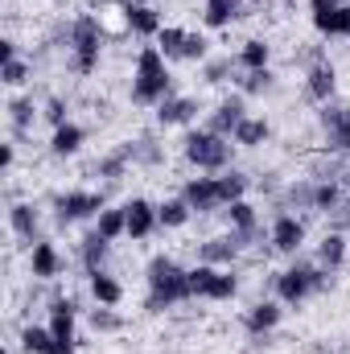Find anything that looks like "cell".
<instances>
[{"label":"cell","instance_id":"d6a6232c","mask_svg":"<svg viewBox=\"0 0 350 354\" xmlns=\"http://www.w3.org/2000/svg\"><path fill=\"white\" fill-rule=\"evenodd\" d=\"M313 29H317L322 37H350V4H338L330 17L313 21Z\"/></svg>","mask_w":350,"mask_h":354},{"label":"cell","instance_id":"74e56055","mask_svg":"<svg viewBox=\"0 0 350 354\" xmlns=\"http://www.w3.org/2000/svg\"><path fill=\"white\" fill-rule=\"evenodd\" d=\"M91 330L116 334V330H124V317L116 313V305H95V309H91Z\"/></svg>","mask_w":350,"mask_h":354},{"label":"cell","instance_id":"e0dca14e","mask_svg":"<svg viewBox=\"0 0 350 354\" xmlns=\"http://www.w3.org/2000/svg\"><path fill=\"white\" fill-rule=\"evenodd\" d=\"M29 276L33 280H58L62 276V252L50 239H37L29 252Z\"/></svg>","mask_w":350,"mask_h":354},{"label":"cell","instance_id":"4dcf8cb0","mask_svg":"<svg viewBox=\"0 0 350 354\" xmlns=\"http://www.w3.org/2000/svg\"><path fill=\"white\" fill-rule=\"evenodd\" d=\"M190 214H194V210H190V202H185V198H165V202L157 206V223H161L165 231L185 227V223H190Z\"/></svg>","mask_w":350,"mask_h":354},{"label":"cell","instance_id":"ee69618b","mask_svg":"<svg viewBox=\"0 0 350 354\" xmlns=\"http://www.w3.org/2000/svg\"><path fill=\"white\" fill-rule=\"evenodd\" d=\"M330 231H342V235L350 231V198L334 210V214H330Z\"/></svg>","mask_w":350,"mask_h":354},{"label":"cell","instance_id":"f6af8a7d","mask_svg":"<svg viewBox=\"0 0 350 354\" xmlns=\"http://www.w3.org/2000/svg\"><path fill=\"white\" fill-rule=\"evenodd\" d=\"M338 8V0H309V12H313V21H322V17H330Z\"/></svg>","mask_w":350,"mask_h":354},{"label":"cell","instance_id":"cb8c5ba5","mask_svg":"<svg viewBox=\"0 0 350 354\" xmlns=\"http://www.w3.org/2000/svg\"><path fill=\"white\" fill-rule=\"evenodd\" d=\"M136 161V153H132V145H120L116 153H107V157H99L95 161V174L107 177V181H120V177L128 174V165Z\"/></svg>","mask_w":350,"mask_h":354},{"label":"cell","instance_id":"6da1fadb","mask_svg":"<svg viewBox=\"0 0 350 354\" xmlns=\"http://www.w3.org/2000/svg\"><path fill=\"white\" fill-rule=\"evenodd\" d=\"M145 280H149V297H145L149 313H165V309H174V305L194 297L190 292V268H181L174 256H153Z\"/></svg>","mask_w":350,"mask_h":354},{"label":"cell","instance_id":"60d3db41","mask_svg":"<svg viewBox=\"0 0 350 354\" xmlns=\"http://www.w3.org/2000/svg\"><path fill=\"white\" fill-rule=\"evenodd\" d=\"M42 115H46L54 128H62V124H71V103H66L62 95H50V99H46V107H42Z\"/></svg>","mask_w":350,"mask_h":354},{"label":"cell","instance_id":"bcb514c9","mask_svg":"<svg viewBox=\"0 0 350 354\" xmlns=\"http://www.w3.org/2000/svg\"><path fill=\"white\" fill-rule=\"evenodd\" d=\"M17 161V145H0V174H8Z\"/></svg>","mask_w":350,"mask_h":354},{"label":"cell","instance_id":"7bdbcfd3","mask_svg":"<svg viewBox=\"0 0 350 354\" xmlns=\"http://www.w3.org/2000/svg\"><path fill=\"white\" fill-rule=\"evenodd\" d=\"M210 58V41L202 33H185V58L181 62H206Z\"/></svg>","mask_w":350,"mask_h":354},{"label":"cell","instance_id":"44dd1931","mask_svg":"<svg viewBox=\"0 0 350 354\" xmlns=\"http://www.w3.org/2000/svg\"><path fill=\"white\" fill-rule=\"evenodd\" d=\"M107 252H111V239H103L99 231H91V235H83V243H79V264L91 272H103V264H107Z\"/></svg>","mask_w":350,"mask_h":354},{"label":"cell","instance_id":"b9f144b4","mask_svg":"<svg viewBox=\"0 0 350 354\" xmlns=\"http://www.w3.org/2000/svg\"><path fill=\"white\" fill-rule=\"evenodd\" d=\"M132 153H136L140 165H161V161H165V153H161V145H157L153 136H140V140L132 145Z\"/></svg>","mask_w":350,"mask_h":354},{"label":"cell","instance_id":"7402d4cb","mask_svg":"<svg viewBox=\"0 0 350 354\" xmlns=\"http://www.w3.org/2000/svg\"><path fill=\"white\" fill-rule=\"evenodd\" d=\"M317 264L326 268V272H338V268L347 264V235H342V231H326V235H322V243H317Z\"/></svg>","mask_w":350,"mask_h":354},{"label":"cell","instance_id":"f907efd6","mask_svg":"<svg viewBox=\"0 0 350 354\" xmlns=\"http://www.w3.org/2000/svg\"><path fill=\"white\" fill-rule=\"evenodd\" d=\"M284 4H293V0H284Z\"/></svg>","mask_w":350,"mask_h":354},{"label":"cell","instance_id":"d6986e66","mask_svg":"<svg viewBox=\"0 0 350 354\" xmlns=\"http://www.w3.org/2000/svg\"><path fill=\"white\" fill-rule=\"evenodd\" d=\"M239 17H248V4L243 0H202V25L206 29H227Z\"/></svg>","mask_w":350,"mask_h":354},{"label":"cell","instance_id":"1f68e13d","mask_svg":"<svg viewBox=\"0 0 350 354\" xmlns=\"http://www.w3.org/2000/svg\"><path fill=\"white\" fill-rule=\"evenodd\" d=\"M284 210H313V181H288L280 194Z\"/></svg>","mask_w":350,"mask_h":354},{"label":"cell","instance_id":"484cf974","mask_svg":"<svg viewBox=\"0 0 350 354\" xmlns=\"http://www.w3.org/2000/svg\"><path fill=\"white\" fill-rule=\"evenodd\" d=\"M33 120H37V103H33V99H8V124H12V136H17V140L29 136Z\"/></svg>","mask_w":350,"mask_h":354},{"label":"cell","instance_id":"5bb4252c","mask_svg":"<svg viewBox=\"0 0 350 354\" xmlns=\"http://www.w3.org/2000/svg\"><path fill=\"white\" fill-rule=\"evenodd\" d=\"M198 111H202V103H198L194 95H169V99H161V103H157V124H161V128L194 124V120H198Z\"/></svg>","mask_w":350,"mask_h":354},{"label":"cell","instance_id":"7c38bea8","mask_svg":"<svg viewBox=\"0 0 350 354\" xmlns=\"http://www.w3.org/2000/svg\"><path fill=\"white\" fill-rule=\"evenodd\" d=\"M181 198L190 202V210H198V214H210V210H219L223 206V194H219V177H190L185 185H181Z\"/></svg>","mask_w":350,"mask_h":354},{"label":"cell","instance_id":"ba28073f","mask_svg":"<svg viewBox=\"0 0 350 354\" xmlns=\"http://www.w3.org/2000/svg\"><path fill=\"white\" fill-rule=\"evenodd\" d=\"M99 210H103V194L99 189H66V194L54 198V214H58L62 227L66 223H83V218L99 214Z\"/></svg>","mask_w":350,"mask_h":354},{"label":"cell","instance_id":"277c9868","mask_svg":"<svg viewBox=\"0 0 350 354\" xmlns=\"http://www.w3.org/2000/svg\"><path fill=\"white\" fill-rule=\"evenodd\" d=\"M66 46H71V71L75 75H95L99 54H103V17L79 12L66 25Z\"/></svg>","mask_w":350,"mask_h":354},{"label":"cell","instance_id":"9a60e30c","mask_svg":"<svg viewBox=\"0 0 350 354\" xmlns=\"http://www.w3.org/2000/svg\"><path fill=\"white\" fill-rule=\"evenodd\" d=\"M124 214H128V239H149L161 223H157V206L149 198H132L124 202Z\"/></svg>","mask_w":350,"mask_h":354},{"label":"cell","instance_id":"ab89813d","mask_svg":"<svg viewBox=\"0 0 350 354\" xmlns=\"http://www.w3.org/2000/svg\"><path fill=\"white\" fill-rule=\"evenodd\" d=\"M29 62H21V58H12V62H4L0 66V79H4V87H25L29 83Z\"/></svg>","mask_w":350,"mask_h":354},{"label":"cell","instance_id":"7a4b0ae2","mask_svg":"<svg viewBox=\"0 0 350 354\" xmlns=\"http://www.w3.org/2000/svg\"><path fill=\"white\" fill-rule=\"evenodd\" d=\"M174 95V75L165 66V54L157 46H145L136 54V71H132V103L140 107H157L161 99Z\"/></svg>","mask_w":350,"mask_h":354},{"label":"cell","instance_id":"f35d334b","mask_svg":"<svg viewBox=\"0 0 350 354\" xmlns=\"http://www.w3.org/2000/svg\"><path fill=\"white\" fill-rule=\"evenodd\" d=\"M272 87H276L272 71H243V79H239V95H268Z\"/></svg>","mask_w":350,"mask_h":354},{"label":"cell","instance_id":"8fae6325","mask_svg":"<svg viewBox=\"0 0 350 354\" xmlns=\"http://www.w3.org/2000/svg\"><path fill=\"white\" fill-rule=\"evenodd\" d=\"M248 120V95H227L210 115H206V128L219 132V136H235V128Z\"/></svg>","mask_w":350,"mask_h":354},{"label":"cell","instance_id":"4316f807","mask_svg":"<svg viewBox=\"0 0 350 354\" xmlns=\"http://www.w3.org/2000/svg\"><path fill=\"white\" fill-rule=\"evenodd\" d=\"M91 297H95V305H120L124 301V284L111 272H91Z\"/></svg>","mask_w":350,"mask_h":354},{"label":"cell","instance_id":"603a6c76","mask_svg":"<svg viewBox=\"0 0 350 354\" xmlns=\"http://www.w3.org/2000/svg\"><path fill=\"white\" fill-rule=\"evenodd\" d=\"M83 140H87V132L71 120V124L54 128V136H50V153H54V157H75V153L83 149Z\"/></svg>","mask_w":350,"mask_h":354},{"label":"cell","instance_id":"30bf717a","mask_svg":"<svg viewBox=\"0 0 350 354\" xmlns=\"http://www.w3.org/2000/svg\"><path fill=\"white\" fill-rule=\"evenodd\" d=\"M120 12H124V29H132L136 37H157L165 25H161V12L145 0H116Z\"/></svg>","mask_w":350,"mask_h":354},{"label":"cell","instance_id":"4fadbf2b","mask_svg":"<svg viewBox=\"0 0 350 354\" xmlns=\"http://www.w3.org/2000/svg\"><path fill=\"white\" fill-rule=\"evenodd\" d=\"M239 239H235V231H227V235H214V239H202L198 243V264H214V268H231L239 260Z\"/></svg>","mask_w":350,"mask_h":354},{"label":"cell","instance_id":"ac0fdd59","mask_svg":"<svg viewBox=\"0 0 350 354\" xmlns=\"http://www.w3.org/2000/svg\"><path fill=\"white\" fill-rule=\"evenodd\" d=\"M280 313H284V309H280V301H256V305L243 313V330L260 342V338H268V334L280 326Z\"/></svg>","mask_w":350,"mask_h":354},{"label":"cell","instance_id":"9c48e42d","mask_svg":"<svg viewBox=\"0 0 350 354\" xmlns=\"http://www.w3.org/2000/svg\"><path fill=\"white\" fill-rule=\"evenodd\" d=\"M268 243H272V252H284V256H297L301 252V243H305V218H297V214H276L272 218V231H268Z\"/></svg>","mask_w":350,"mask_h":354},{"label":"cell","instance_id":"8d00e7d4","mask_svg":"<svg viewBox=\"0 0 350 354\" xmlns=\"http://www.w3.org/2000/svg\"><path fill=\"white\" fill-rule=\"evenodd\" d=\"M235 66H239V58H206V62H202V79L219 87V83H227V79L235 75Z\"/></svg>","mask_w":350,"mask_h":354},{"label":"cell","instance_id":"d4e9b609","mask_svg":"<svg viewBox=\"0 0 350 354\" xmlns=\"http://www.w3.org/2000/svg\"><path fill=\"white\" fill-rule=\"evenodd\" d=\"M268 136H272V124L264 120V115H248L239 128H235V145H243V149H260V145H268Z\"/></svg>","mask_w":350,"mask_h":354},{"label":"cell","instance_id":"836d02e7","mask_svg":"<svg viewBox=\"0 0 350 354\" xmlns=\"http://www.w3.org/2000/svg\"><path fill=\"white\" fill-rule=\"evenodd\" d=\"M185 33H190V29H177V25H165V29L157 33V50L165 54V62L185 58Z\"/></svg>","mask_w":350,"mask_h":354},{"label":"cell","instance_id":"c3c4849f","mask_svg":"<svg viewBox=\"0 0 350 354\" xmlns=\"http://www.w3.org/2000/svg\"><path fill=\"white\" fill-rule=\"evenodd\" d=\"M46 354H75V342H54Z\"/></svg>","mask_w":350,"mask_h":354},{"label":"cell","instance_id":"f546056e","mask_svg":"<svg viewBox=\"0 0 350 354\" xmlns=\"http://www.w3.org/2000/svg\"><path fill=\"white\" fill-rule=\"evenodd\" d=\"M342 202H347L342 181H317V185H313V210H317V214H334Z\"/></svg>","mask_w":350,"mask_h":354},{"label":"cell","instance_id":"83f0119b","mask_svg":"<svg viewBox=\"0 0 350 354\" xmlns=\"http://www.w3.org/2000/svg\"><path fill=\"white\" fill-rule=\"evenodd\" d=\"M239 71H268V62H272V46L264 41V37H252V41H243L239 46Z\"/></svg>","mask_w":350,"mask_h":354},{"label":"cell","instance_id":"e575fe53","mask_svg":"<svg viewBox=\"0 0 350 354\" xmlns=\"http://www.w3.org/2000/svg\"><path fill=\"white\" fill-rule=\"evenodd\" d=\"M219 177V194H223V206H231V202H239L243 194H248V177L239 174V169H223Z\"/></svg>","mask_w":350,"mask_h":354},{"label":"cell","instance_id":"d590c367","mask_svg":"<svg viewBox=\"0 0 350 354\" xmlns=\"http://www.w3.org/2000/svg\"><path fill=\"white\" fill-rule=\"evenodd\" d=\"M50 346H54L50 326H25V330H21V351L25 354H46Z\"/></svg>","mask_w":350,"mask_h":354},{"label":"cell","instance_id":"52a82bcc","mask_svg":"<svg viewBox=\"0 0 350 354\" xmlns=\"http://www.w3.org/2000/svg\"><path fill=\"white\" fill-rule=\"evenodd\" d=\"M317 124H322V132H326V153L350 157V107L347 103H334V99L322 103Z\"/></svg>","mask_w":350,"mask_h":354},{"label":"cell","instance_id":"f1b7e54d","mask_svg":"<svg viewBox=\"0 0 350 354\" xmlns=\"http://www.w3.org/2000/svg\"><path fill=\"white\" fill-rule=\"evenodd\" d=\"M95 231H99L103 239L128 235V214H124V206H103V210L95 214Z\"/></svg>","mask_w":350,"mask_h":354},{"label":"cell","instance_id":"8992f818","mask_svg":"<svg viewBox=\"0 0 350 354\" xmlns=\"http://www.w3.org/2000/svg\"><path fill=\"white\" fill-rule=\"evenodd\" d=\"M190 292L202 301H231L239 292V276L231 268H214V264H194L190 268Z\"/></svg>","mask_w":350,"mask_h":354},{"label":"cell","instance_id":"5b68a950","mask_svg":"<svg viewBox=\"0 0 350 354\" xmlns=\"http://www.w3.org/2000/svg\"><path fill=\"white\" fill-rule=\"evenodd\" d=\"M272 288H276L280 305H301L309 292L330 288V272L322 264H309V260H293L284 272H272Z\"/></svg>","mask_w":350,"mask_h":354},{"label":"cell","instance_id":"ffe728a7","mask_svg":"<svg viewBox=\"0 0 350 354\" xmlns=\"http://www.w3.org/2000/svg\"><path fill=\"white\" fill-rule=\"evenodd\" d=\"M8 227H12V235L37 243V227H42L37 206H33V202H12V206H8Z\"/></svg>","mask_w":350,"mask_h":354},{"label":"cell","instance_id":"7dc6e473","mask_svg":"<svg viewBox=\"0 0 350 354\" xmlns=\"http://www.w3.org/2000/svg\"><path fill=\"white\" fill-rule=\"evenodd\" d=\"M12 58H17V41H12V37H4V41H0V66H4V62H12Z\"/></svg>","mask_w":350,"mask_h":354},{"label":"cell","instance_id":"2e32d148","mask_svg":"<svg viewBox=\"0 0 350 354\" xmlns=\"http://www.w3.org/2000/svg\"><path fill=\"white\" fill-rule=\"evenodd\" d=\"M305 99H313V103H330L334 99V91H338V71L330 66V62H317V66H309L305 71Z\"/></svg>","mask_w":350,"mask_h":354},{"label":"cell","instance_id":"681fc988","mask_svg":"<svg viewBox=\"0 0 350 354\" xmlns=\"http://www.w3.org/2000/svg\"><path fill=\"white\" fill-rule=\"evenodd\" d=\"M338 4H350V0H338Z\"/></svg>","mask_w":350,"mask_h":354},{"label":"cell","instance_id":"3957f363","mask_svg":"<svg viewBox=\"0 0 350 354\" xmlns=\"http://www.w3.org/2000/svg\"><path fill=\"white\" fill-rule=\"evenodd\" d=\"M181 153L198 174H223V169H231L235 145H231V136H219L210 128H194V132H185Z\"/></svg>","mask_w":350,"mask_h":354}]
</instances>
